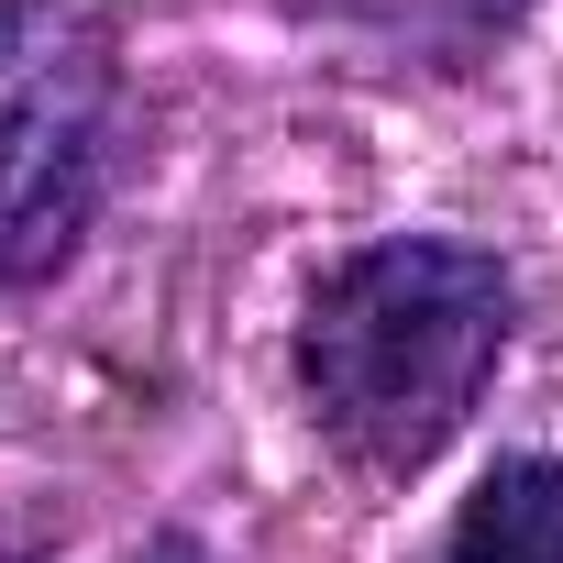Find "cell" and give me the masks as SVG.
Returning a JSON list of instances; mask_svg holds the SVG:
<instances>
[{"label": "cell", "mask_w": 563, "mask_h": 563, "mask_svg": "<svg viewBox=\"0 0 563 563\" xmlns=\"http://www.w3.org/2000/svg\"><path fill=\"white\" fill-rule=\"evenodd\" d=\"M508 354V276L475 243L387 232L321 276L299 321V387L310 420L365 475H420L486 398Z\"/></svg>", "instance_id": "obj_1"}, {"label": "cell", "mask_w": 563, "mask_h": 563, "mask_svg": "<svg viewBox=\"0 0 563 563\" xmlns=\"http://www.w3.org/2000/svg\"><path fill=\"white\" fill-rule=\"evenodd\" d=\"M111 144V56L56 0H0V288L78 243Z\"/></svg>", "instance_id": "obj_2"}, {"label": "cell", "mask_w": 563, "mask_h": 563, "mask_svg": "<svg viewBox=\"0 0 563 563\" xmlns=\"http://www.w3.org/2000/svg\"><path fill=\"white\" fill-rule=\"evenodd\" d=\"M442 563H563V464L552 453H508L464 497Z\"/></svg>", "instance_id": "obj_3"}]
</instances>
